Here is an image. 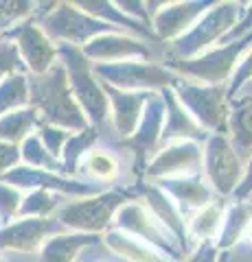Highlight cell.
<instances>
[{"mask_svg":"<svg viewBox=\"0 0 252 262\" xmlns=\"http://www.w3.org/2000/svg\"><path fill=\"white\" fill-rule=\"evenodd\" d=\"M60 55L64 59V70H66L72 96L77 98V103H81V107L88 112V116L96 125H101L105 116H108V98H105L103 90L96 83V79H92L88 59L79 48H70L68 44L60 48Z\"/></svg>","mask_w":252,"mask_h":262,"instance_id":"obj_2","label":"cell"},{"mask_svg":"<svg viewBox=\"0 0 252 262\" xmlns=\"http://www.w3.org/2000/svg\"><path fill=\"white\" fill-rule=\"evenodd\" d=\"M145 194H147L149 199V206L156 210V214L160 216V221H165L167 227H171L176 234H182V223H180V216H178L176 208L171 206V203L167 201V196L162 194L160 190H156V188H147L145 190Z\"/></svg>","mask_w":252,"mask_h":262,"instance_id":"obj_30","label":"cell"},{"mask_svg":"<svg viewBox=\"0 0 252 262\" xmlns=\"http://www.w3.org/2000/svg\"><path fill=\"white\" fill-rule=\"evenodd\" d=\"M160 131H162V110H160V105L153 103L151 107L147 110V114H145L141 131H136L134 140H132L134 149H136V153L141 155V158H145V155L153 149V144H156Z\"/></svg>","mask_w":252,"mask_h":262,"instance_id":"obj_22","label":"cell"},{"mask_svg":"<svg viewBox=\"0 0 252 262\" xmlns=\"http://www.w3.org/2000/svg\"><path fill=\"white\" fill-rule=\"evenodd\" d=\"M235 142L241 149H250L252 146V98L239 101L235 105V112L230 116Z\"/></svg>","mask_w":252,"mask_h":262,"instance_id":"obj_26","label":"cell"},{"mask_svg":"<svg viewBox=\"0 0 252 262\" xmlns=\"http://www.w3.org/2000/svg\"><path fill=\"white\" fill-rule=\"evenodd\" d=\"M60 199L48 190L37 188L31 194L22 196V206H20V219H46L51 212L57 208Z\"/></svg>","mask_w":252,"mask_h":262,"instance_id":"obj_25","label":"cell"},{"mask_svg":"<svg viewBox=\"0 0 252 262\" xmlns=\"http://www.w3.org/2000/svg\"><path fill=\"white\" fill-rule=\"evenodd\" d=\"M20 206H22V190L0 182V229L11 225L18 219Z\"/></svg>","mask_w":252,"mask_h":262,"instance_id":"obj_28","label":"cell"},{"mask_svg":"<svg viewBox=\"0 0 252 262\" xmlns=\"http://www.w3.org/2000/svg\"><path fill=\"white\" fill-rule=\"evenodd\" d=\"M204 5L202 3H186V5H171V7H165L153 20V27L160 33L162 37H173L176 33H180L186 24H191L195 20Z\"/></svg>","mask_w":252,"mask_h":262,"instance_id":"obj_16","label":"cell"},{"mask_svg":"<svg viewBox=\"0 0 252 262\" xmlns=\"http://www.w3.org/2000/svg\"><path fill=\"white\" fill-rule=\"evenodd\" d=\"M219 223H222V208L219 206H204L202 212L193 219L191 223V234L198 238H208L217 232Z\"/></svg>","mask_w":252,"mask_h":262,"instance_id":"obj_31","label":"cell"},{"mask_svg":"<svg viewBox=\"0 0 252 262\" xmlns=\"http://www.w3.org/2000/svg\"><path fill=\"white\" fill-rule=\"evenodd\" d=\"M250 190H252V160H250L248 173H246V177H243L241 186H237V194H239V196H243V194H248Z\"/></svg>","mask_w":252,"mask_h":262,"instance_id":"obj_39","label":"cell"},{"mask_svg":"<svg viewBox=\"0 0 252 262\" xmlns=\"http://www.w3.org/2000/svg\"><path fill=\"white\" fill-rule=\"evenodd\" d=\"M20 160L27 162L29 168L46 170V173H51V170H55V168H62L60 166L62 162H57L44 149V144L37 138V134H31V136L24 138V142L20 144Z\"/></svg>","mask_w":252,"mask_h":262,"instance_id":"obj_23","label":"cell"},{"mask_svg":"<svg viewBox=\"0 0 252 262\" xmlns=\"http://www.w3.org/2000/svg\"><path fill=\"white\" fill-rule=\"evenodd\" d=\"M81 53L88 59H103V61H112L119 63L121 59H129V57H149V51L145 48L141 42H136L132 37H123V35H114V33H103L90 39Z\"/></svg>","mask_w":252,"mask_h":262,"instance_id":"obj_13","label":"cell"},{"mask_svg":"<svg viewBox=\"0 0 252 262\" xmlns=\"http://www.w3.org/2000/svg\"><path fill=\"white\" fill-rule=\"evenodd\" d=\"M33 3H0V33L5 35V31L9 33L11 29L20 27V24L27 22L29 15H33Z\"/></svg>","mask_w":252,"mask_h":262,"instance_id":"obj_27","label":"cell"},{"mask_svg":"<svg viewBox=\"0 0 252 262\" xmlns=\"http://www.w3.org/2000/svg\"><path fill=\"white\" fill-rule=\"evenodd\" d=\"M206 170H208V177H210V182H213V186L222 194H228L237 188L239 175H241L239 155L224 136H215L213 140L208 142Z\"/></svg>","mask_w":252,"mask_h":262,"instance_id":"obj_8","label":"cell"},{"mask_svg":"<svg viewBox=\"0 0 252 262\" xmlns=\"http://www.w3.org/2000/svg\"><path fill=\"white\" fill-rule=\"evenodd\" d=\"M250 77H252V55L248 57L246 61H243L241 70L237 72V77H235V88H237V85H241L243 81H246V79H250Z\"/></svg>","mask_w":252,"mask_h":262,"instance_id":"obj_38","label":"cell"},{"mask_svg":"<svg viewBox=\"0 0 252 262\" xmlns=\"http://www.w3.org/2000/svg\"><path fill=\"white\" fill-rule=\"evenodd\" d=\"M55 229L51 219H20L0 229V251L31 253L46 241Z\"/></svg>","mask_w":252,"mask_h":262,"instance_id":"obj_10","label":"cell"},{"mask_svg":"<svg viewBox=\"0 0 252 262\" xmlns=\"http://www.w3.org/2000/svg\"><path fill=\"white\" fill-rule=\"evenodd\" d=\"M94 75L112 81L121 88H162L171 83V75L158 66L149 63H134V61H119V63H99Z\"/></svg>","mask_w":252,"mask_h":262,"instance_id":"obj_7","label":"cell"},{"mask_svg":"<svg viewBox=\"0 0 252 262\" xmlns=\"http://www.w3.org/2000/svg\"><path fill=\"white\" fill-rule=\"evenodd\" d=\"M119 223L123 225L125 229H129L132 234H141L145 238H151V243L162 245V247H169L162 238V234L158 232V227L153 225V221L149 219L147 210L141 206H123L119 210Z\"/></svg>","mask_w":252,"mask_h":262,"instance_id":"obj_20","label":"cell"},{"mask_svg":"<svg viewBox=\"0 0 252 262\" xmlns=\"http://www.w3.org/2000/svg\"><path fill=\"white\" fill-rule=\"evenodd\" d=\"M13 39L18 55L24 63V68H29L35 77H42L44 72L51 70V66L57 55V48L46 37V33L33 22H24L20 27L11 29L5 33V39Z\"/></svg>","mask_w":252,"mask_h":262,"instance_id":"obj_4","label":"cell"},{"mask_svg":"<svg viewBox=\"0 0 252 262\" xmlns=\"http://www.w3.org/2000/svg\"><path fill=\"white\" fill-rule=\"evenodd\" d=\"M42 29L46 33L48 39H66L72 44H88L96 35L110 31L108 22H99L90 18L88 13H84L77 5L62 3L57 5V9H53L51 13H46V18L42 20Z\"/></svg>","mask_w":252,"mask_h":262,"instance_id":"obj_3","label":"cell"},{"mask_svg":"<svg viewBox=\"0 0 252 262\" xmlns=\"http://www.w3.org/2000/svg\"><path fill=\"white\" fill-rule=\"evenodd\" d=\"M40 125V114L35 107H22L0 116V140L7 144L18 146L24 142V138L33 134V129Z\"/></svg>","mask_w":252,"mask_h":262,"instance_id":"obj_14","label":"cell"},{"mask_svg":"<svg viewBox=\"0 0 252 262\" xmlns=\"http://www.w3.org/2000/svg\"><path fill=\"white\" fill-rule=\"evenodd\" d=\"M94 138H96V134L92 129H84V131H79L75 138H68V142L64 144L62 155H60V160H64V168L66 170L75 168V164L81 158V153L94 142Z\"/></svg>","mask_w":252,"mask_h":262,"instance_id":"obj_29","label":"cell"},{"mask_svg":"<svg viewBox=\"0 0 252 262\" xmlns=\"http://www.w3.org/2000/svg\"><path fill=\"white\" fill-rule=\"evenodd\" d=\"M29 105V79L15 72L0 83V116Z\"/></svg>","mask_w":252,"mask_h":262,"instance_id":"obj_21","label":"cell"},{"mask_svg":"<svg viewBox=\"0 0 252 262\" xmlns=\"http://www.w3.org/2000/svg\"><path fill=\"white\" fill-rule=\"evenodd\" d=\"M29 103L35 112H42L40 118H44L46 125L75 129L77 134L88 129V120L70 92L64 66H51V70L42 77L29 81Z\"/></svg>","mask_w":252,"mask_h":262,"instance_id":"obj_1","label":"cell"},{"mask_svg":"<svg viewBox=\"0 0 252 262\" xmlns=\"http://www.w3.org/2000/svg\"><path fill=\"white\" fill-rule=\"evenodd\" d=\"M237 15H239V7L237 5H219V7H215L210 13H206V18L202 20L198 27L191 29L180 39L178 51H180L182 55H191L195 51H200V48L208 46L217 35H222L226 29L232 27L235 20H237Z\"/></svg>","mask_w":252,"mask_h":262,"instance_id":"obj_9","label":"cell"},{"mask_svg":"<svg viewBox=\"0 0 252 262\" xmlns=\"http://www.w3.org/2000/svg\"><path fill=\"white\" fill-rule=\"evenodd\" d=\"M215 260H217V249L213 245H202L189 262H215Z\"/></svg>","mask_w":252,"mask_h":262,"instance_id":"obj_37","label":"cell"},{"mask_svg":"<svg viewBox=\"0 0 252 262\" xmlns=\"http://www.w3.org/2000/svg\"><path fill=\"white\" fill-rule=\"evenodd\" d=\"M248 27H252V9H250V18H248L246 22H243V24H241V27H239V31H243V29H248Z\"/></svg>","mask_w":252,"mask_h":262,"instance_id":"obj_40","label":"cell"},{"mask_svg":"<svg viewBox=\"0 0 252 262\" xmlns=\"http://www.w3.org/2000/svg\"><path fill=\"white\" fill-rule=\"evenodd\" d=\"M86 168L88 173L96 179H110L117 173V162L110 158L105 151H90L86 158Z\"/></svg>","mask_w":252,"mask_h":262,"instance_id":"obj_33","label":"cell"},{"mask_svg":"<svg viewBox=\"0 0 252 262\" xmlns=\"http://www.w3.org/2000/svg\"><path fill=\"white\" fill-rule=\"evenodd\" d=\"M202 162V151L198 144L189 140H178L171 146H167L156 160L149 164L147 175L149 177H171V175H182L191 173L200 166Z\"/></svg>","mask_w":252,"mask_h":262,"instance_id":"obj_12","label":"cell"},{"mask_svg":"<svg viewBox=\"0 0 252 262\" xmlns=\"http://www.w3.org/2000/svg\"><path fill=\"white\" fill-rule=\"evenodd\" d=\"M20 68H24V63L18 55V48L9 39H3L0 42V83L9 75H15Z\"/></svg>","mask_w":252,"mask_h":262,"instance_id":"obj_34","label":"cell"},{"mask_svg":"<svg viewBox=\"0 0 252 262\" xmlns=\"http://www.w3.org/2000/svg\"><path fill=\"white\" fill-rule=\"evenodd\" d=\"M108 94L112 98V105H114L117 129L123 136L136 134V125L141 120V112L145 105V94H125L112 88H108Z\"/></svg>","mask_w":252,"mask_h":262,"instance_id":"obj_15","label":"cell"},{"mask_svg":"<svg viewBox=\"0 0 252 262\" xmlns=\"http://www.w3.org/2000/svg\"><path fill=\"white\" fill-rule=\"evenodd\" d=\"M94 238L86 234H72V236H53L48 238L42 247V256L40 262H72L77 258L81 247H86L88 243Z\"/></svg>","mask_w":252,"mask_h":262,"instance_id":"obj_18","label":"cell"},{"mask_svg":"<svg viewBox=\"0 0 252 262\" xmlns=\"http://www.w3.org/2000/svg\"><path fill=\"white\" fill-rule=\"evenodd\" d=\"M167 188L176 199H180L186 206H208L210 194L208 188L202 184V179H169Z\"/></svg>","mask_w":252,"mask_h":262,"instance_id":"obj_24","label":"cell"},{"mask_svg":"<svg viewBox=\"0 0 252 262\" xmlns=\"http://www.w3.org/2000/svg\"><path fill=\"white\" fill-rule=\"evenodd\" d=\"M108 245L119 253V256H123L132 262H169L167 258H162V253L153 251L149 245L136 241L134 236L123 234V232L108 234Z\"/></svg>","mask_w":252,"mask_h":262,"instance_id":"obj_19","label":"cell"},{"mask_svg":"<svg viewBox=\"0 0 252 262\" xmlns=\"http://www.w3.org/2000/svg\"><path fill=\"white\" fill-rule=\"evenodd\" d=\"M162 131H165V136L180 138V140L189 136H195V138L202 136V129L198 127L195 118L184 112V105L178 101V94L173 92H167V122Z\"/></svg>","mask_w":252,"mask_h":262,"instance_id":"obj_17","label":"cell"},{"mask_svg":"<svg viewBox=\"0 0 252 262\" xmlns=\"http://www.w3.org/2000/svg\"><path fill=\"white\" fill-rule=\"evenodd\" d=\"M121 194L108 192L101 196H92V199H81L77 203H70L60 212V223L75 227L79 232H101V229L110 223V216L121 206Z\"/></svg>","mask_w":252,"mask_h":262,"instance_id":"obj_5","label":"cell"},{"mask_svg":"<svg viewBox=\"0 0 252 262\" xmlns=\"http://www.w3.org/2000/svg\"><path fill=\"white\" fill-rule=\"evenodd\" d=\"M3 39H5V35H3V33H0V42H3Z\"/></svg>","mask_w":252,"mask_h":262,"instance_id":"obj_41","label":"cell"},{"mask_svg":"<svg viewBox=\"0 0 252 262\" xmlns=\"http://www.w3.org/2000/svg\"><path fill=\"white\" fill-rule=\"evenodd\" d=\"M246 223H248V212H246V208H243V206H237L232 210V214L228 216V221H226L222 245H230L241 234V229H243V225H246Z\"/></svg>","mask_w":252,"mask_h":262,"instance_id":"obj_35","label":"cell"},{"mask_svg":"<svg viewBox=\"0 0 252 262\" xmlns=\"http://www.w3.org/2000/svg\"><path fill=\"white\" fill-rule=\"evenodd\" d=\"M248 39H239V42H232L226 48H219V51H213L200 59H191V61H182V63H176L182 72H189V75H195L198 79H204V81H224L228 77V72L232 70L235 61H237V55L246 48Z\"/></svg>","mask_w":252,"mask_h":262,"instance_id":"obj_11","label":"cell"},{"mask_svg":"<svg viewBox=\"0 0 252 262\" xmlns=\"http://www.w3.org/2000/svg\"><path fill=\"white\" fill-rule=\"evenodd\" d=\"M40 131H37V138L42 140L44 149L53 155L55 160L62 155V149L64 144H66V140L70 138V134L66 129H60V127H53V125H46V122H40Z\"/></svg>","mask_w":252,"mask_h":262,"instance_id":"obj_32","label":"cell"},{"mask_svg":"<svg viewBox=\"0 0 252 262\" xmlns=\"http://www.w3.org/2000/svg\"><path fill=\"white\" fill-rule=\"evenodd\" d=\"M182 103L193 112V116L206 127L224 134L228 129V110L224 103V92L219 88H200V85H180Z\"/></svg>","mask_w":252,"mask_h":262,"instance_id":"obj_6","label":"cell"},{"mask_svg":"<svg viewBox=\"0 0 252 262\" xmlns=\"http://www.w3.org/2000/svg\"><path fill=\"white\" fill-rule=\"evenodd\" d=\"M20 162V149L13 144H7L0 140V177L13 170Z\"/></svg>","mask_w":252,"mask_h":262,"instance_id":"obj_36","label":"cell"}]
</instances>
